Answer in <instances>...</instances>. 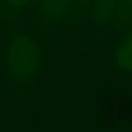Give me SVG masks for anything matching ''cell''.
<instances>
[{"mask_svg": "<svg viewBox=\"0 0 132 132\" xmlns=\"http://www.w3.org/2000/svg\"><path fill=\"white\" fill-rule=\"evenodd\" d=\"M132 24V0H118L112 16L109 30L114 33H125Z\"/></svg>", "mask_w": 132, "mask_h": 132, "instance_id": "5b68a950", "label": "cell"}, {"mask_svg": "<svg viewBox=\"0 0 132 132\" xmlns=\"http://www.w3.org/2000/svg\"><path fill=\"white\" fill-rule=\"evenodd\" d=\"M72 9V0H37V21L41 27L48 29L63 23Z\"/></svg>", "mask_w": 132, "mask_h": 132, "instance_id": "7a4b0ae2", "label": "cell"}, {"mask_svg": "<svg viewBox=\"0 0 132 132\" xmlns=\"http://www.w3.org/2000/svg\"><path fill=\"white\" fill-rule=\"evenodd\" d=\"M31 6V0H0V19L14 21Z\"/></svg>", "mask_w": 132, "mask_h": 132, "instance_id": "8992f818", "label": "cell"}, {"mask_svg": "<svg viewBox=\"0 0 132 132\" xmlns=\"http://www.w3.org/2000/svg\"><path fill=\"white\" fill-rule=\"evenodd\" d=\"M31 3H33V4H36V3H37V0H31Z\"/></svg>", "mask_w": 132, "mask_h": 132, "instance_id": "9c48e42d", "label": "cell"}, {"mask_svg": "<svg viewBox=\"0 0 132 132\" xmlns=\"http://www.w3.org/2000/svg\"><path fill=\"white\" fill-rule=\"evenodd\" d=\"M43 65L38 44L29 34L12 31L6 46V70L16 85H29L36 80Z\"/></svg>", "mask_w": 132, "mask_h": 132, "instance_id": "6da1fadb", "label": "cell"}, {"mask_svg": "<svg viewBox=\"0 0 132 132\" xmlns=\"http://www.w3.org/2000/svg\"><path fill=\"white\" fill-rule=\"evenodd\" d=\"M117 4L118 0H92L91 9L88 13L91 16V21L98 27L109 29Z\"/></svg>", "mask_w": 132, "mask_h": 132, "instance_id": "3957f363", "label": "cell"}, {"mask_svg": "<svg viewBox=\"0 0 132 132\" xmlns=\"http://www.w3.org/2000/svg\"><path fill=\"white\" fill-rule=\"evenodd\" d=\"M123 34H129V36H132V24L128 27V29H126V31L123 33Z\"/></svg>", "mask_w": 132, "mask_h": 132, "instance_id": "ba28073f", "label": "cell"}, {"mask_svg": "<svg viewBox=\"0 0 132 132\" xmlns=\"http://www.w3.org/2000/svg\"><path fill=\"white\" fill-rule=\"evenodd\" d=\"M115 68L122 72H132V36L123 34L112 55Z\"/></svg>", "mask_w": 132, "mask_h": 132, "instance_id": "277c9868", "label": "cell"}, {"mask_svg": "<svg viewBox=\"0 0 132 132\" xmlns=\"http://www.w3.org/2000/svg\"><path fill=\"white\" fill-rule=\"evenodd\" d=\"M91 3L92 0H72V9L70 16H74V17H77V20H80L81 17L89 13Z\"/></svg>", "mask_w": 132, "mask_h": 132, "instance_id": "52a82bcc", "label": "cell"}]
</instances>
